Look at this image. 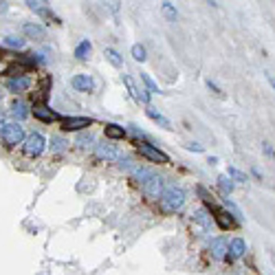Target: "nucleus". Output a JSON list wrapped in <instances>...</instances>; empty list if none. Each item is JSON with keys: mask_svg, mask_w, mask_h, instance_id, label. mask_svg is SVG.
<instances>
[{"mask_svg": "<svg viewBox=\"0 0 275 275\" xmlns=\"http://www.w3.org/2000/svg\"><path fill=\"white\" fill-rule=\"evenodd\" d=\"M159 200H161V207H163L165 212H169V213L178 212V209H183V205H185V191L176 185H169Z\"/></svg>", "mask_w": 275, "mask_h": 275, "instance_id": "f257e3e1", "label": "nucleus"}, {"mask_svg": "<svg viewBox=\"0 0 275 275\" xmlns=\"http://www.w3.org/2000/svg\"><path fill=\"white\" fill-rule=\"evenodd\" d=\"M0 139H2L9 148L20 146V143L24 141V128L20 124H5L2 130H0Z\"/></svg>", "mask_w": 275, "mask_h": 275, "instance_id": "f03ea898", "label": "nucleus"}, {"mask_svg": "<svg viewBox=\"0 0 275 275\" xmlns=\"http://www.w3.org/2000/svg\"><path fill=\"white\" fill-rule=\"evenodd\" d=\"M119 168L124 169V172H128L130 176H132V178H134V181H137V183H141V185H143V183L148 181V178L152 176V172H150V169L146 168V165H141V163H134V161H128V159H126V161L121 159Z\"/></svg>", "mask_w": 275, "mask_h": 275, "instance_id": "7ed1b4c3", "label": "nucleus"}, {"mask_svg": "<svg viewBox=\"0 0 275 275\" xmlns=\"http://www.w3.org/2000/svg\"><path fill=\"white\" fill-rule=\"evenodd\" d=\"M143 191H146L148 198H161V196H163V191H165V178L152 174V176L143 183Z\"/></svg>", "mask_w": 275, "mask_h": 275, "instance_id": "20e7f679", "label": "nucleus"}, {"mask_svg": "<svg viewBox=\"0 0 275 275\" xmlns=\"http://www.w3.org/2000/svg\"><path fill=\"white\" fill-rule=\"evenodd\" d=\"M44 146H46V141L40 132H33L24 139V152H27L29 156H40L42 152H44Z\"/></svg>", "mask_w": 275, "mask_h": 275, "instance_id": "39448f33", "label": "nucleus"}, {"mask_svg": "<svg viewBox=\"0 0 275 275\" xmlns=\"http://www.w3.org/2000/svg\"><path fill=\"white\" fill-rule=\"evenodd\" d=\"M93 124V119L90 117H66V119H62V130L64 132H77V130H84L88 128V126Z\"/></svg>", "mask_w": 275, "mask_h": 275, "instance_id": "423d86ee", "label": "nucleus"}, {"mask_svg": "<svg viewBox=\"0 0 275 275\" xmlns=\"http://www.w3.org/2000/svg\"><path fill=\"white\" fill-rule=\"evenodd\" d=\"M139 152H141V156L154 161V163H169V156L165 154V152H161L159 148H154V146H148V143H143V146H139Z\"/></svg>", "mask_w": 275, "mask_h": 275, "instance_id": "0eeeda50", "label": "nucleus"}, {"mask_svg": "<svg viewBox=\"0 0 275 275\" xmlns=\"http://www.w3.org/2000/svg\"><path fill=\"white\" fill-rule=\"evenodd\" d=\"M124 84H126V88H128V93L132 95L137 102H141V104H148L150 102V95L146 93V90H141L137 84H134V80L130 75H124Z\"/></svg>", "mask_w": 275, "mask_h": 275, "instance_id": "6e6552de", "label": "nucleus"}, {"mask_svg": "<svg viewBox=\"0 0 275 275\" xmlns=\"http://www.w3.org/2000/svg\"><path fill=\"white\" fill-rule=\"evenodd\" d=\"M95 152H97L99 159H106V161H121V152L117 150L115 146H110V143H99V146H95Z\"/></svg>", "mask_w": 275, "mask_h": 275, "instance_id": "1a4fd4ad", "label": "nucleus"}, {"mask_svg": "<svg viewBox=\"0 0 275 275\" xmlns=\"http://www.w3.org/2000/svg\"><path fill=\"white\" fill-rule=\"evenodd\" d=\"M194 229L203 231V233L212 229V216H209L207 209H196L194 212Z\"/></svg>", "mask_w": 275, "mask_h": 275, "instance_id": "9d476101", "label": "nucleus"}, {"mask_svg": "<svg viewBox=\"0 0 275 275\" xmlns=\"http://www.w3.org/2000/svg\"><path fill=\"white\" fill-rule=\"evenodd\" d=\"M212 257L213 260H225L227 253H229V242H227L225 238H216L212 240Z\"/></svg>", "mask_w": 275, "mask_h": 275, "instance_id": "9b49d317", "label": "nucleus"}, {"mask_svg": "<svg viewBox=\"0 0 275 275\" xmlns=\"http://www.w3.org/2000/svg\"><path fill=\"white\" fill-rule=\"evenodd\" d=\"M71 84H73V88L75 90H82V93H90L93 90V77L90 75H86V73H80V75H75L71 80Z\"/></svg>", "mask_w": 275, "mask_h": 275, "instance_id": "f8f14e48", "label": "nucleus"}, {"mask_svg": "<svg viewBox=\"0 0 275 275\" xmlns=\"http://www.w3.org/2000/svg\"><path fill=\"white\" fill-rule=\"evenodd\" d=\"M22 33L29 38H33V40H44L46 38V29L42 27V24H33V22H24Z\"/></svg>", "mask_w": 275, "mask_h": 275, "instance_id": "ddd939ff", "label": "nucleus"}, {"mask_svg": "<svg viewBox=\"0 0 275 275\" xmlns=\"http://www.w3.org/2000/svg\"><path fill=\"white\" fill-rule=\"evenodd\" d=\"M29 86H31V80H29V77H24V75L7 80V88H9L11 93H22V90H27Z\"/></svg>", "mask_w": 275, "mask_h": 275, "instance_id": "4468645a", "label": "nucleus"}, {"mask_svg": "<svg viewBox=\"0 0 275 275\" xmlns=\"http://www.w3.org/2000/svg\"><path fill=\"white\" fill-rule=\"evenodd\" d=\"M244 251H247V244H244V240L242 238H233L229 242V253H227V255L233 257V260H238V257L244 255Z\"/></svg>", "mask_w": 275, "mask_h": 275, "instance_id": "2eb2a0df", "label": "nucleus"}, {"mask_svg": "<svg viewBox=\"0 0 275 275\" xmlns=\"http://www.w3.org/2000/svg\"><path fill=\"white\" fill-rule=\"evenodd\" d=\"M33 115H36L40 121H53V119H58V112H53L49 106H44V104H36V108H33Z\"/></svg>", "mask_w": 275, "mask_h": 275, "instance_id": "dca6fc26", "label": "nucleus"}, {"mask_svg": "<svg viewBox=\"0 0 275 275\" xmlns=\"http://www.w3.org/2000/svg\"><path fill=\"white\" fill-rule=\"evenodd\" d=\"M213 218H216V222L222 227V229H231V227H235V220L229 216V212H225V209H213Z\"/></svg>", "mask_w": 275, "mask_h": 275, "instance_id": "f3484780", "label": "nucleus"}, {"mask_svg": "<svg viewBox=\"0 0 275 275\" xmlns=\"http://www.w3.org/2000/svg\"><path fill=\"white\" fill-rule=\"evenodd\" d=\"M11 117H14V119H18V121H22V119H27L29 117V108H27V104L24 102H14L11 104Z\"/></svg>", "mask_w": 275, "mask_h": 275, "instance_id": "a211bd4d", "label": "nucleus"}, {"mask_svg": "<svg viewBox=\"0 0 275 275\" xmlns=\"http://www.w3.org/2000/svg\"><path fill=\"white\" fill-rule=\"evenodd\" d=\"M146 115L150 117V119L154 121V124H159L161 128H168V130H169V126H172V124H169V119H165V117L161 115V112L156 110V108H152V106H150V108H148V110H146Z\"/></svg>", "mask_w": 275, "mask_h": 275, "instance_id": "6ab92c4d", "label": "nucleus"}, {"mask_svg": "<svg viewBox=\"0 0 275 275\" xmlns=\"http://www.w3.org/2000/svg\"><path fill=\"white\" fill-rule=\"evenodd\" d=\"M90 51H93V44H90V40H82L80 44H77V49H75V58L84 62V60H88Z\"/></svg>", "mask_w": 275, "mask_h": 275, "instance_id": "aec40b11", "label": "nucleus"}, {"mask_svg": "<svg viewBox=\"0 0 275 275\" xmlns=\"http://www.w3.org/2000/svg\"><path fill=\"white\" fill-rule=\"evenodd\" d=\"M106 137H110V139H124L126 137V128H121V126H117V124H108L106 126Z\"/></svg>", "mask_w": 275, "mask_h": 275, "instance_id": "412c9836", "label": "nucleus"}, {"mask_svg": "<svg viewBox=\"0 0 275 275\" xmlns=\"http://www.w3.org/2000/svg\"><path fill=\"white\" fill-rule=\"evenodd\" d=\"M218 187H220V190H222V194H227V196H229L231 191H233V181H231V178L225 174V176H220V178H218Z\"/></svg>", "mask_w": 275, "mask_h": 275, "instance_id": "4be33fe9", "label": "nucleus"}, {"mask_svg": "<svg viewBox=\"0 0 275 275\" xmlns=\"http://www.w3.org/2000/svg\"><path fill=\"white\" fill-rule=\"evenodd\" d=\"M106 58H108V62H110L112 66H117V68L124 66V60L119 58V53H117L115 49H106Z\"/></svg>", "mask_w": 275, "mask_h": 275, "instance_id": "5701e85b", "label": "nucleus"}, {"mask_svg": "<svg viewBox=\"0 0 275 275\" xmlns=\"http://www.w3.org/2000/svg\"><path fill=\"white\" fill-rule=\"evenodd\" d=\"M95 143V137L90 132H82L80 137H77V146H82V148H90Z\"/></svg>", "mask_w": 275, "mask_h": 275, "instance_id": "b1692460", "label": "nucleus"}, {"mask_svg": "<svg viewBox=\"0 0 275 275\" xmlns=\"http://www.w3.org/2000/svg\"><path fill=\"white\" fill-rule=\"evenodd\" d=\"M5 44L11 46V49H22V46H24V40H22V38H16V36H7V38H5Z\"/></svg>", "mask_w": 275, "mask_h": 275, "instance_id": "393cba45", "label": "nucleus"}, {"mask_svg": "<svg viewBox=\"0 0 275 275\" xmlns=\"http://www.w3.org/2000/svg\"><path fill=\"white\" fill-rule=\"evenodd\" d=\"M51 150L53 152H64L66 150V141H64L62 137H53L51 139Z\"/></svg>", "mask_w": 275, "mask_h": 275, "instance_id": "a878e982", "label": "nucleus"}, {"mask_svg": "<svg viewBox=\"0 0 275 275\" xmlns=\"http://www.w3.org/2000/svg\"><path fill=\"white\" fill-rule=\"evenodd\" d=\"M227 176L229 178H233V181H238V183H247L249 178H247V174H242L240 169H235V168H229V172H227Z\"/></svg>", "mask_w": 275, "mask_h": 275, "instance_id": "bb28decb", "label": "nucleus"}, {"mask_svg": "<svg viewBox=\"0 0 275 275\" xmlns=\"http://www.w3.org/2000/svg\"><path fill=\"white\" fill-rule=\"evenodd\" d=\"M146 49H143V46L141 44H134L132 46V58L134 60H137V62H146Z\"/></svg>", "mask_w": 275, "mask_h": 275, "instance_id": "cd10ccee", "label": "nucleus"}, {"mask_svg": "<svg viewBox=\"0 0 275 275\" xmlns=\"http://www.w3.org/2000/svg\"><path fill=\"white\" fill-rule=\"evenodd\" d=\"M141 82L148 86V88H150V93H161V90H159V86H156L154 82H152V77H150V75H146V73H141Z\"/></svg>", "mask_w": 275, "mask_h": 275, "instance_id": "c85d7f7f", "label": "nucleus"}, {"mask_svg": "<svg viewBox=\"0 0 275 275\" xmlns=\"http://www.w3.org/2000/svg\"><path fill=\"white\" fill-rule=\"evenodd\" d=\"M225 207H227V212H231V213H233V220H240V218H242V213H240V209L235 207V205L231 203L229 198H225Z\"/></svg>", "mask_w": 275, "mask_h": 275, "instance_id": "c756f323", "label": "nucleus"}, {"mask_svg": "<svg viewBox=\"0 0 275 275\" xmlns=\"http://www.w3.org/2000/svg\"><path fill=\"white\" fill-rule=\"evenodd\" d=\"M163 14L168 16L169 20H176V9H174V7L169 5V2H163Z\"/></svg>", "mask_w": 275, "mask_h": 275, "instance_id": "7c9ffc66", "label": "nucleus"}, {"mask_svg": "<svg viewBox=\"0 0 275 275\" xmlns=\"http://www.w3.org/2000/svg\"><path fill=\"white\" fill-rule=\"evenodd\" d=\"M187 150H191V152H203L205 148L200 146V143H190V146H187Z\"/></svg>", "mask_w": 275, "mask_h": 275, "instance_id": "2f4dec72", "label": "nucleus"}, {"mask_svg": "<svg viewBox=\"0 0 275 275\" xmlns=\"http://www.w3.org/2000/svg\"><path fill=\"white\" fill-rule=\"evenodd\" d=\"M264 152H266V154H269V156H275V152H273V148H271V146H269V143H264Z\"/></svg>", "mask_w": 275, "mask_h": 275, "instance_id": "473e14b6", "label": "nucleus"}, {"mask_svg": "<svg viewBox=\"0 0 275 275\" xmlns=\"http://www.w3.org/2000/svg\"><path fill=\"white\" fill-rule=\"evenodd\" d=\"M266 80H269V84H271V86H273V88H275V77H273V75H269V73H266Z\"/></svg>", "mask_w": 275, "mask_h": 275, "instance_id": "72a5a7b5", "label": "nucleus"}]
</instances>
